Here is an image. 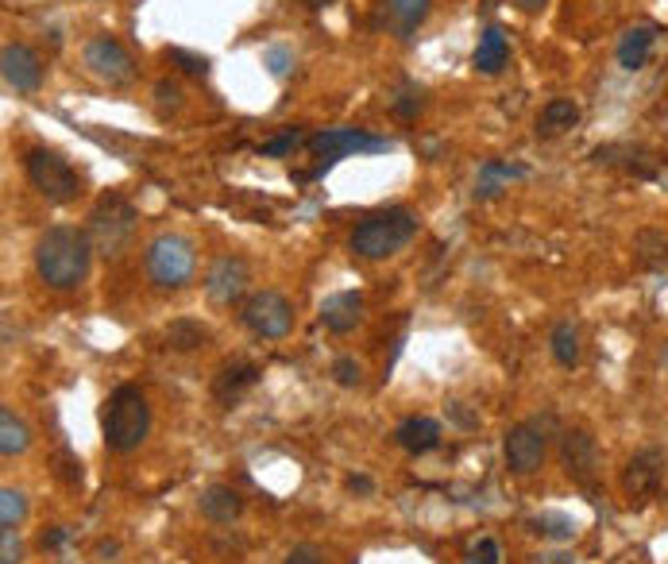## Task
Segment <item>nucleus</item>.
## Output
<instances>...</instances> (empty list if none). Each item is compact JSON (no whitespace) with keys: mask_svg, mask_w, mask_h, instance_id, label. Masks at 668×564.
Listing matches in <instances>:
<instances>
[{"mask_svg":"<svg viewBox=\"0 0 668 564\" xmlns=\"http://www.w3.org/2000/svg\"><path fill=\"white\" fill-rule=\"evenodd\" d=\"M89 259H93V240L70 225H54L36 240V271L51 291H74L89 274Z\"/></svg>","mask_w":668,"mask_h":564,"instance_id":"nucleus-1","label":"nucleus"},{"mask_svg":"<svg viewBox=\"0 0 668 564\" xmlns=\"http://www.w3.org/2000/svg\"><path fill=\"white\" fill-rule=\"evenodd\" d=\"M81 59H86V70L105 86H132L136 81V59L113 36H93L81 51Z\"/></svg>","mask_w":668,"mask_h":564,"instance_id":"nucleus-7","label":"nucleus"},{"mask_svg":"<svg viewBox=\"0 0 668 564\" xmlns=\"http://www.w3.org/2000/svg\"><path fill=\"white\" fill-rule=\"evenodd\" d=\"M549 344H553V360L561 363V368H576V363H580V356H583L580 329L571 325V321H556Z\"/></svg>","mask_w":668,"mask_h":564,"instance_id":"nucleus-24","label":"nucleus"},{"mask_svg":"<svg viewBox=\"0 0 668 564\" xmlns=\"http://www.w3.org/2000/svg\"><path fill=\"white\" fill-rule=\"evenodd\" d=\"M306 136L298 132V128H286L282 136H274V140H267L264 148H259V155H267V159H279V155H291V151L306 148Z\"/></svg>","mask_w":668,"mask_h":564,"instance_id":"nucleus-31","label":"nucleus"},{"mask_svg":"<svg viewBox=\"0 0 668 564\" xmlns=\"http://www.w3.org/2000/svg\"><path fill=\"white\" fill-rule=\"evenodd\" d=\"M27 182L36 185V194L47 197L51 205H70L81 194V175L74 163L54 148H31L24 155Z\"/></svg>","mask_w":668,"mask_h":564,"instance_id":"nucleus-4","label":"nucleus"},{"mask_svg":"<svg viewBox=\"0 0 668 564\" xmlns=\"http://www.w3.org/2000/svg\"><path fill=\"white\" fill-rule=\"evenodd\" d=\"M66 538H70V534H66V529L62 526H51L43 534V538H39V549H43V553H51V549H62L66 546Z\"/></svg>","mask_w":668,"mask_h":564,"instance_id":"nucleus-38","label":"nucleus"},{"mask_svg":"<svg viewBox=\"0 0 668 564\" xmlns=\"http://www.w3.org/2000/svg\"><path fill=\"white\" fill-rule=\"evenodd\" d=\"M167 62H175L178 70L190 74V78H205L209 74V59L194 51H182V47H167Z\"/></svg>","mask_w":668,"mask_h":564,"instance_id":"nucleus-30","label":"nucleus"},{"mask_svg":"<svg viewBox=\"0 0 668 564\" xmlns=\"http://www.w3.org/2000/svg\"><path fill=\"white\" fill-rule=\"evenodd\" d=\"M240 318H244V325L256 336H264V341H279V336H286L294 329V306L286 294L259 291L244 302V313H240Z\"/></svg>","mask_w":668,"mask_h":564,"instance_id":"nucleus-8","label":"nucleus"},{"mask_svg":"<svg viewBox=\"0 0 668 564\" xmlns=\"http://www.w3.org/2000/svg\"><path fill=\"white\" fill-rule=\"evenodd\" d=\"M660 476H665V452L660 449H642L633 452V460L626 464V476H622V491L630 499H642V495L657 491Z\"/></svg>","mask_w":668,"mask_h":564,"instance_id":"nucleus-14","label":"nucleus"},{"mask_svg":"<svg viewBox=\"0 0 668 564\" xmlns=\"http://www.w3.org/2000/svg\"><path fill=\"white\" fill-rule=\"evenodd\" d=\"M247 282H252V271H247L244 259L220 256L217 264L209 267V274H205V291H209V298L220 302V306H232V302L244 298Z\"/></svg>","mask_w":668,"mask_h":564,"instance_id":"nucleus-12","label":"nucleus"},{"mask_svg":"<svg viewBox=\"0 0 668 564\" xmlns=\"http://www.w3.org/2000/svg\"><path fill=\"white\" fill-rule=\"evenodd\" d=\"M98 553H101V556H113V553H116V546H113V541H101Z\"/></svg>","mask_w":668,"mask_h":564,"instance_id":"nucleus-42","label":"nucleus"},{"mask_svg":"<svg viewBox=\"0 0 668 564\" xmlns=\"http://www.w3.org/2000/svg\"><path fill=\"white\" fill-rule=\"evenodd\" d=\"M27 445H31L27 425L4 406V410H0V452H4V457H20V452H27Z\"/></svg>","mask_w":668,"mask_h":564,"instance_id":"nucleus-26","label":"nucleus"},{"mask_svg":"<svg viewBox=\"0 0 668 564\" xmlns=\"http://www.w3.org/2000/svg\"><path fill=\"white\" fill-rule=\"evenodd\" d=\"M653 39L657 31L653 27H630L622 39H618V66L622 70H642L645 62H650V51H653Z\"/></svg>","mask_w":668,"mask_h":564,"instance_id":"nucleus-20","label":"nucleus"},{"mask_svg":"<svg viewBox=\"0 0 668 564\" xmlns=\"http://www.w3.org/2000/svg\"><path fill=\"white\" fill-rule=\"evenodd\" d=\"M348 487H352V491H360V495H371V479L368 476H352V479H348Z\"/></svg>","mask_w":668,"mask_h":564,"instance_id":"nucleus-41","label":"nucleus"},{"mask_svg":"<svg viewBox=\"0 0 668 564\" xmlns=\"http://www.w3.org/2000/svg\"><path fill=\"white\" fill-rule=\"evenodd\" d=\"M197 507H202V514L209 522L224 526V522H236L240 518V511H244V499H240V491H232L229 484H213V487H205V491H202Z\"/></svg>","mask_w":668,"mask_h":564,"instance_id":"nucleus-19","label":"nucleus"},{"mask_svg":"<svg viewBox=\"0 0 668 564\" xmlns=\"http://www.w3.org/2000/svg\"><path fill=\"white\" fill-rule=\"evenodd\" d=\"M576 124H580V105L568 98H553L537 116V136H561L568 128H576Z\"/></svg>","mask_w":668,"mask_h":564,"instance_id":"nucleus-22","label":"nucleus"},{"mask_svg":"<svg viewBox=\"0 0 668 564\" xmlns=\"http://www.w3.org/2000/svg\"><path fill=\"white\" fill-rule=\"evenodd\" d=\"M0 564H20V538H16V529H0Z\"/></svg>","mask_w":668,"mask_h":564,"instance_id":"nucleus-36","label":"nucleus"},{"mask_svg":"<svg viewBox=\"0 0 668 564\" xmlns=\"http://www.w3.org/2000/svg\"><path fill=\"white\" fill-rule=\"evenodd\" d=\"M418 236V217L406 205H390L363 217L352 232V252L360 259H390Z\"/></svg>","mask_w":668,"mask_h":564,"instance_id":"nucleus-2","label":"nucleus"},{"mask_svg":"<svg viewBox=\"0 0 668 564\" xmlns=\"http://www.w3.org/2000/svg\"><path fill=\"white\" fill-rule=\"evenodd\" d=\"M259 383V368L256 363H229V368H220V375L213 380V398L224 406L236 402L244 390H252Z\"/></svg>","mask_w":668,"mask_h":564,"instance_id":"nucleus-18","label":"nucleus"},{"mask_svg":"<svg viewBox=\"0 0 668 564\" xmlns=\"http://www.w3.org/2000/svg\"><path fill=\"white\" fill-rule=\"evenodd\" d=\"M390 108H395V116H402V120H413V116L425 108V89L418 86V81H402L395 101H390Z\"/></svg>","mask_w":668,"mask_h":564,"instance_id":"nucleus-28","label":"nucleus"},{"mask_svg":"<svg viewBox=\"0 0 668 564\" xmlns=\"http://www.w3.org/2000/svg\"><path fill=\"white\" fill-rule=\"evenodd\" d=\"M0 74H4V86L16 93H36L43 86V62L27 43H9L0 51Z\"/></svg>","mask_w":668,"mask_h":564,"instance_id":"nucleus-11","label":"nucleus"},{"mask_svg":"<svg viewBox=\"0 0 668 564\" xmlns=\"http://www.w3.org/2000/svg\"><path fill=\"white\" fill-rule=\"evenodd\" d=\"M291 62H294V54L286 51V47H267L264 51V66L274 74V78H282V74L291 70Z\"/></svg>","mask_w":668,"mask_h":564,"instance_id":"nucleus-35","label":"nucleus"},{"mask_svg":"<svg viewBox=\"0 0 668 564\" xmlns=\"http://www.w3.org/2000/svg\"><path fill=\"white\" fill-rule=\"evenodd\" d=\"M534 564H576V561L568 553H549V556H537Z\"/></svg>","mask_w":668,"mask_h":564,"instance_id":"nucleus-39","label":"nucleus"},{"mask_svg":"<svg viewBox=\"0 0 668 564\" xmlns=\"http://www.w3.org/2000/svg\"><path fill=\"white\" fill-rule=\"evenodd\" d=\"M155 105H158V113L167 116V113H178V108H182V89L175 86V81H158L155 86Z\"/></svg>","mask_w":668,"mask_h":564,"instance_id":"nucleus-32","label":"nucleus"},{"mask_svg":"<svg viewBox=\"0 0 668 564\" xmlns=\"http://www.w3.org/2000/svg\"><path fill=\"white\" fill-rule=\"evenodd\" d=\"M205 341H209V329L194 318H178L167 325V344L175 348V352H194V348H202Z\"/></svg>","mask_w":668,"mask_h":564,"instance_id":"nucleus-25","label":"nucleus"},{"mask_svg":"<svg viewBox=\"0 0 668 564\" xmlns=\"http://www.w3.org/2000/svg\"><path fill=\"white\" fill-rule=\"evenodd\" d=\"M24 518H27V499H24V491H16V487H4V491H0V526H4V529H16Z\"/></svg>","mask_w":668,"mask_h":564,"instance_id":"nucleus-29","label":"nucleus"},{"mask_svg":"<svg viewBox=\"0 0 668 564\" xmlns=\"http://www.w3.org/2000/svg\"><path fill=\"white\" fill-rule=\"evenodd\" d=\"M529 529L541 534V538H549V541H571L576 538V522H571L568 514H561V511H545V514H537V518H529Z\"/></svg>","mask_w":668,"mask_h":564,"instance_id":"nucleus-27","label":"nucleus"},{"mask_svg":"<svg viewBox=\"0 0 668 564\" xmlns=\"http://www.w3.org/2000/svg\"><path fill=\"white\" fill-rule=\"evenodd\" d=\"M511 62V43H506V31L502 27H484V36L475 43V54H472V66L479 74H499L502 66Z\"/></svg>","mask_w":668,"mask_h":564,"instance_id":"nucleus-17","label":"nucleus"},{"mask_svg":"<svg viewBox=\"0 0 668 564\" xmlns=\"http://www.w3.org/2000/svg\"><path fill=\"white\" fill-rule=\"evenodd\" d=\"M561 464L576 484H591L595 479V467H599V449L583 430H571L564 433L561 441Z\"/></svg>","mask_w":668,"mask_h":564,"instance_id":"nucleus-13","label":"nucleus"},{"mask_svg":"<svg viewBox=\"0 0 668 564\" xmlns=\"http://www.w3.org/2000/svg\"><path fill=\"white\" fill-rule=\"evenodd\" d=\"M502 452H506V467H511L514 476H534L537 467L545 464V452H549L545 425L541 422L514 425L506 433V441H502Z\"/></svg>","mask_w":668,"mask_h":564,"instance_id":"nucleus-9","label":"nucleus"},{"mask_svg":"<svg viewBox=\"0 0 668 564\" xmlns=\"http://www.w3.org/2000/svg\"><path fill=\"white\" fill-rule=\"evenodd\" d=\"M360 321H363V294L341 291V294H329V298L321 302V325H325L329 333H352Z\"/></svg>","mask_w":668,"mask_h":564,"instance_id":"nucleus-15","label":"nucleus"},{"mask_svg":"<svg viewBox=\"0 0 668 564\" xmlns=\"http://www.w3.org/2000/svg\"><path fill=\"white\" fill-rule=\"evenodd\" d=\"M429 9H433V0H387V20H390V27H395V36L410 39L413 31L425 24Z\"/></svg>","mask_w":668,"mask_h":564,"instance_id":"nucleus-21","label":"nucleus"},{"mask_svg":"<svg viewBox=\"0 0 668 564\" xmlns=\"http://www.w3.org/2000/svg\"><path fill=\"white\" fill-rule=\"evenodd\" d=\"M529 170L518 167V163H484L479 167V182H475V197H494L502 190V182H511V178H526Z\"/></svg>","mask_w":668,"mask_h":564,"instance_id":"nucleus-23","label":"nucleus"},{"mask_svg":"<svg viewBox=\"0 0 668 564\" xmlns=\"http://www.w3.org/2000/svg\"><path fill=\"white\" fill-rule=\"evenodd\" d=\"M105 445L113 452H136L143 441H147V430H151V406L143 398L140 387L132 383H124L108 395V406H105Z\"/></svg>","mask_w":668,"mask_h":564,"instance_id":"nucleus-3","label":"nucleus"},{"mask_svg":"<svg viewBox=\"0 0 668 564\" xmlns=\"http://www.w3.org/2000/svg\"><path fill=\"white\" fill-rule=\"evenodd\" d=\"M395 441L410 457H425V452H433L440 445V422H433V418H406L395 430Z\"/></svg>","mask_w":668,"mask_h":564,"instance_id":"nucleus-16","label":"nucleus"},{"mask_svg":"<svg viewBox=\"0 0 668 564\" xmlns=\"http://www.w3.org/2000/svg\"><path fill=\"white\" fill-rule=\"evenodd\" d=\"M143 267H147V279L163 291H182L185 282L194 279L197 267V252L194 244L178 232H163L147 244V256H143Z\"/></svg>","mask_w":668,"mask_h":564,"instance_id":"nucleus-5","label":"nucleus"},{"mask_svg":"<svg viewBox=\"0 0 668 564\" xmlns=\"http://www.w3.org/2000/svg\"><path fill=\"white\" fill-rule=\"evenodd\" d=\"M286 564H325V556L317 553L313 546H294L291 553H286Z\"/></svg>","mask_w":668,"mask_h":564,"instance_id":"nucleus-37","label":"nucleus"},{"mask_svg":"<svg viewBox=\"0 0 668 564\" xmlns=\"http://www.w3.org/2000/svg\"><path fill=\"white\" fill-rule=\"evenodd\" d=\"M514 4H518L522 12H529V16H534V12H541L549 4V0H514Z\"/></svg>","mask_w":668,"mask_h":564,"instance_id":"nucleus-40","label":"nucleus"},{"mask_svg":"<svg viewBox=\"0 0 668 564\" xmlns=\"http://www.w3.org/2000/svg\"><path fill=\"white\" fill-rule=\"evenodd\" d=\"M360 375H363V368L352 360V356H341V360L333 363V380L341 383V387H356V383H360Z\"/></svg>","mask_w":668,"mask_h":564,"instance_id":"nucleus-34","label":"nucleus"},{"mask_svg":"<svg viewBox=\"0 0 668 564\" xmlns=\"http://www.w3.org/2000/svg\"><path fill=\"white\" fill-rule=\"evenodd\" d=\"M136 236V209L120 194H108L89 213V240L101 256H120Z\"/></svg>","mask_w":668,"mask_h":564,"instance_id":"nucleus-6","label":"nucleus"},{"mask_svg":"<svg viewBox=\"0 0 668 564\" xmlns=\"http://www.w3.org/2000/svg\"><path fill=\"white\" fill-rule=\"evenodd\" d=\"M306 148L313 151L317 159L336 163V159H344V155H356V151H387L390 143L383 140V136L360 132V128H325V132L309 136Z\"/></svg>","mask_w":668,"mask_h":564,"instance_id":"nucleus-10","label":"nucleus"},{"mask_svg":"<svg viewBox=\"0 0 668 564\" xmlns=\"http://www.w3.org/2000/svg\"><path fill=\"white\" fill-rule=\"evenodd\" d=\"M502 561V549L494 538H479L467 553V564H499Z\"/></svg>","mask_w":668,"mask_h":564,"instance_id":"nucleus-33","label":"nucleus"}]
</instances>
